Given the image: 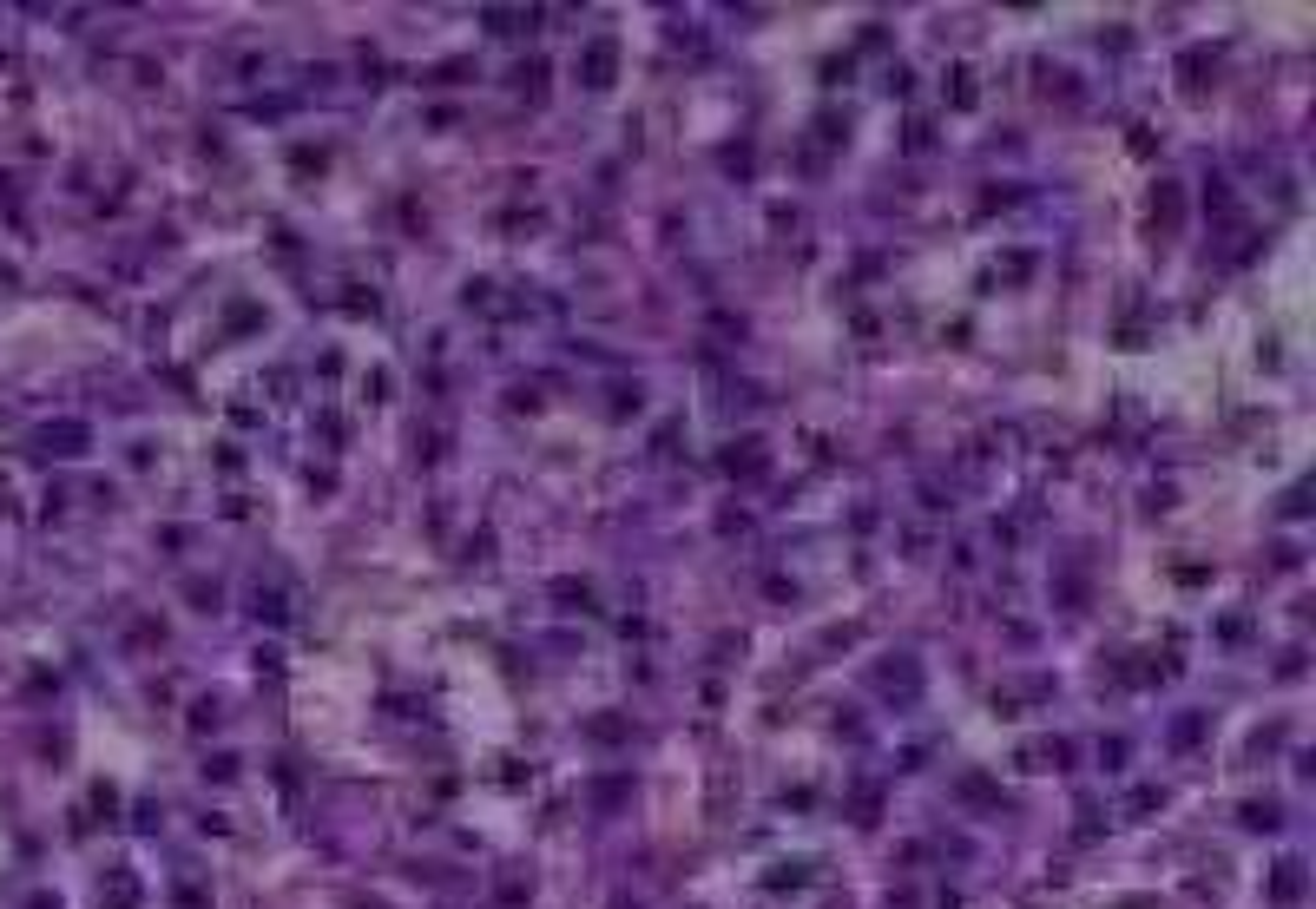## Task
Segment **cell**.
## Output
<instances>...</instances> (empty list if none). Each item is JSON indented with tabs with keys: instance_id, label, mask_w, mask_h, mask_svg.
<instances>
[{
	"instance_id": "3957f363",
	"label": "cell",
	"mask_w": 1316,
	"mask_h": 909,
	"mask_svg": "<svg viewBox=\"0 0 1316 909\" xmlns=\"http://www.w3.org/2000/svg\"><path fill=\"white\" fill-rule=\"evenodd\" d=\"M1297 890H1304V863H1297V857H1283V863H1277V876H1270V897L1297 903Z\"/></svg>"
},
{
	"instance_id": "6da1fadb",
	"label": "cell",
	"mask_w": 1316,
	"mask_h": 909,
	"mask_svg": "<svg viewBox=\"0 0 1316 909\" xmlns=\"http://www.w3.org/2000/svg\"><path fill=\"white\" fill-rule=\"evenodd\" d=\"M612 73H619V47H612V40H593V47L580 53V79L586 87H612Z\"/></svg>"
},
{
	"instance_id": "277c9868",
	"label": "cell",
	"mask_w": 1316,
	"mask_h": 909,
	"mask_svg": "<svg viewBox=\"0 0 1316 909\" xmlns=\"http://www.w3.org/2000/svg\"><path fill=\"white\" fill-rule=\"evenodd\" d=\"M487 26H494V34H521V26H534V20H521V7H494Z\"/></svg>"
},
{
	"instance_id": "7a4b0ae2",
	"label": "cell",
	"mask_w": 1316,
	"mask_h": 909,
	"mask_svg": "<svg viewBox=\"0 0 1316 909\" xmlns=\"http://www.w3.org/2000/svg\"><path fill=\"white\" fill-rule=\"evenodd\" d=\"M40 449H47V455H79V449H86V429H79V422H53V429H40Z\"/></svg>"
}]
</instances>
